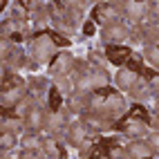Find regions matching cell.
<instances>
[{
    "instance_id": "1",
    "label": "cell",
    "mask_w": 159,
    "mask_h": 159,
    "mask_svg": "<svg viewBox=\"0 0 159 159\" xmlns=\"http://www.w3.org/2000/svg\"><path fill=\"white\" fill-rule=\"evenodd\" d=\"M29 56H31V61H36L38 65L54 61V56H56V43L49 38L47 31H36V34H34L31 45H29Z\"/></svg>"
},
{
    "instance_id": "2",
    "label": "cell",
    "mask_w": 159,
    "mask_h": 159,
    "mask_svg": "<svg viewBox=\"0 0 159 159\" xmlns=\"http://www.w3.org/2000/svg\"><path fill=\"white\" fill-rule=\"evenodd\" d=\"M114 130L125 134L128 139H146L148 137V123L141 119H134V116H125V119L114 123Z\"/></svg>"
},
{
    "instance_id": "3",
    "label": "cell",
    "mask_w": 159,
    "mask_h": 159,
    "mask_svg": "<svg viewBox=\"0 0 159 159\" xmlns=\"http://www.w3.org/2000/svg\"><path fill=\"white\" fill-rule=\"evenodd\" d=\"M92 18L97 20V23H101L103 27H108V25H116V23H121V9L112 5V2H99L97 7L92 9Z\"/></svg>"
},
{
    "instance_id": "4",
    "label": "cell",
    "mask_w": 159,
    "mask_h": 159,
    "mask_svg": "<svg viewBox=\"0 0 159 159\" xmlns=\"http://www.w3.org/2000/svg\"><path fill=\"white\" fill-rule=\"evenodd\" d=\"M65 134H67L70 146L81 148V146H90V143H88V137L92 134V130L83 123V119H76V121H70V123H67Z\"/></svg>"
},
{
    "instance_id": "5",
    "label": "cell",
    "mask_w": 159,
    "mask_h": 159,
    "mask_svg": "<svg viewBox=\"0 0 159 159\" xmlns=\"http://www.w3.org/2000/svg\"><path fill=\"white\" fill-rule=\"evenodd\" d=\"M45 128L52 137H56V134H63L67 130V114L61 110H49L47 112V123H45Z\"/></svg>"
},
{
    "instance_id": "6",
    "label": "cell",
    "mask_w": 159,
    "mask_h": 159,
    "mask_svg": "<svg viewBox=\"0 0 159 159\" xmlns=\"http://www.w3.org/2000/svg\"><path fill=\"white\" fill-rule=\"evenodd\" d=\"M45 123H47V112L34 101V105L29 108V112H27V116H25V125H27V130L38 132V130H43V128H45Z\"/></svg>"
},
{
    "instance_id": "7",
    "label": "cell",
    "mask_w": 159,
    "mask_h": 159,
    "mask_svg": "<svg viewBox=\"0 0 159 159\" xmlns=\"http://www.w3.org/2000/svg\"><path fill=\"white\" fill-rule=\"evenodd\" d=\"M132 38L130 36V29L125 27L123 23H116V25H108L103 27V40L108 45H116V43H123V40Z\"/></svg>"
},
{
    "instance_id": "8",
    "label": "cell",
    "mask_w": 159,
    "mask_h": 159,
    "mask_svg": "<svg viewBox=\"0 0 159 159\" xmlns=\"http://www.w3.org/2000/svg\"><path fill=\"white\" fill-rule=\"evenodd\" d=\"M27 97V88H25V83L23 85H14V88H7L2 90V97H0V103H2V108L5 110H11L16 103H20Z\"/></svg>"
},
{
    "instance_id": "9",
    "label": "cell",
    "mask_w": 159,
    "mask_h": 159,
    "mask_svg": "<svg viewBox=\"0 0 159 159\" xmlns=\"http://www.w3.org/2000/svg\"><path fill=\"white\" fill-rule=\"evenodd\" d=\"M74 67H76V61H74L70 54H65V52H63V54H56L54 56V61L49 63V72L54 74H70V72H74Z\"/></svg>"
},
{
    "instance_id": "10",
    "label": "cell",
    "mask_w": 159,
    "mask_h": 159,
    "mask_svg": "<svg viewBox=\"0 0 159 159\" xmlns=\"http://www.w3.org/2000/svg\"><path fill=\"white\" fill-rule=\"evenodd\" d=\"M128 148V157L132 159H146V157H155L150 143H148V139H130V143L125 146Z\"/></svg>"
},
{
    "instance_id": "11",
    "label": "cell",
    "mask_w": 159,
    "mask_h": 159,
    "mask_svg": "<svg viewBox=\"0 0 159 159\" xmlns=\"http://www.w3.org/2000/svg\"><path fill=\"white\" fill-rule=\"evenodd\" d=\"M139 79H141V74H137L134 70L125 67V65L116 72V85H119V90H132Z\"/></svg>"
},
{
    "instance_id": "12",
    "label": "cell",
    "mask_w": 159,
    "mask_h": 159,
    "mask_svg": "<svg viewBox=\"0 0 159 159\" xmlns=\"http://www.w3.org/2000/svg\"><path fill=\"white\" fill-rule=\"evenodd\" d=\"M121 7H123L125 18H130L132 23H141V20L146 18V5H143V2H137V0H125Z\"/></svg>"
},
{
    "instance_id": "13",
    "label": "cell",
    "mask_w": 159,
    "mask_h": 159,
    "mask_svg": "<svg viewBox=\"0 0 159 159\" xmlns=\"http://www.w3.org/2000/svg\"><path fill=\"white\" fill-rule=\"evenodd\" d=\"M130 54L132 52L128 49V47H123V45H108V61L110 63H114V65H123L125 61L130 58Z\"/></svg>"
},
{
    "instance_id": "14",
    "label": "cell",
    "mask_w": 159,
    "mask_h": 159,
    "mask_svg": "<svg viewBox=\"0 0 159 159\" xmlns=\"http://www.w3.org/2000/svg\"><path fill=\"white\" fill-rule=\"evenodd\" d=\"M54 88L61 92V94H72L74 90H76V83H74L72 79H70V74H56L54 76Z\"/></svg>"
},
{
    "instance_id": "15",
    "label": "cell",
    "mask_w": 159,
    "mask_h": 159,
    "mask_svg": "<svg viewBox=\"0 0 159 159\" xmlns=\"http://www.w3.org/2000/svg\"><path fill=\"white\" fill-rule=\"evenodd\" d=\"M43 152H45V157H52V159H58V157H65L67 155L65 148H61V143L56 139H52V137L47 141H43Z\"/></svg>"
},
{
    "instance_id": "16",
    "label": "cell",
    "mask_w": 159,
    "mask_h": 159,
    "mask_svg": "<svg viewBox=\"0 0 159 159\" xmlns=\"http://www.w3.org/2000/svg\"><path fill=\"white\" fill-rule=\"evenodd\" d=\"M20 146H23V150H36V152H43V141L36 137L34 130H29L25 137H23V141H20ZM45 155V152H43Z\"/></svg>"
},
{
    "instance_id": "17",
    "label": "cell",
    "mask_w": 159,
    "mask_h": 159,
    "mask_svg": "<svg viewBox=\"0 0 159 159\" xmlns=\"http://www.w3.org/2000/svg\"><path fill=\"white\" fill-rule=\"evenodd\" d=\"M29 88H31L29 92L34 94V99H36V97H40L45 90H49V81H47L45 76H31V79H29Z\"/></svg>"
},
{
    "instance_id": "18",
    "label": "cell",
    "mask_w": 159,
    "mask_h": 159,
    "mask_svg": "<svg viewBox=\"0 0 159 159\" xmlns=\"http://www.w3.org/2000/svg\"><path fill=\"white\" fill-rule=\"evenodd\" d=\"M47 108H49V110H61V108H63V94H61L54 85L47 90Z\"/></svg>"
},
{
    "instance_id": "19",
    "label": "cell",
    "mask_w": 159,
    "mask_h": 159,
    "mask_svg": "<svg viewBox=\"0 0 159 159\" xmlns=\"http://www.w3.org/2000/svg\"><path fill=\"white\" fill-rule=\"evenodd\" d=\"M16 141H18L16 132H11V130H2V134H0V148H2V152H7L9 148H14Z\"/></svg>"
},
{
    "instance_id": "20",
    "label": "cell",
    "mask_w": 159,
    "mask_h": 159,
    "mask_svg": "<svg viewBox=\"0 0 159 159\" xmlns=\"http://www.w3.org/2000/svg\"><path fill=\"white\" fill-rule=\"evenodd\" d=\"M128 116H134V119H141V121H146L148 125H150V116H148V110L143 108L141 103H134L132 108H130V112H128Z\"/></svg>"
},
{
    "instance_id": "21",
    "label": "cell",
    "mask_w": 159,
    "mask_h": 159,
    "mask_svg": "<svg viewBox=\"0 0 159 159\" xmlns=\"http://www.w3.org/2000/svg\"><path fill=\"white\" fill-rule=\"evenodd\" d=\"M11 18H14V20H27V18H29V9L20 2V0L11 7Z\"/></svg>"
},
{
    "instance_id": "22",
    "label": "cell",
    "mask_w": 159,
    "mask_h": 159,
    "mask_svg": "<svg viewBox=\"0 0 159 159\" xmlns=\"http://www.w3.org/2000/svg\"><path fill=\"white\" fill-rule=\"evenodd\" d=\"M146 58L159 70V45H148L146 47Z\"/></svg>"
},
{
    "instance_id": "23",
    "label": "cell",
    "mask_w": 159,
    "mask_h": 159,
    "mask_svg": "<svg viewBox=\"0 0 159 159\" xmlns=\"http://www.w3.org/2000/svg\"><path fill=\"white\" fill-rule=\"evenodd\" d=\"M47 34H49V38L56 43V47H67V45H70V38H65L63 34H58V31H47Z\"/></svg>"
},
{
    "instance_id": "24",
    "label": "cell",
    "mask_w": 159,
    "mask_h": 159,
    "mask_svg": "<svg viewBox=\"0 0 159 159\" xmlns=\"http://www.w3.org/2000/svg\"><path fill=\"white\" fill-rule=\"evenodd\" d=\"M146 139H148V143H150L155 157H159V132H150V134L146 137Z\"/></svg>"
},
{
    "instance_id": "25",
    "label": "cell",
    "mask_w": 159,
    "mask_h": 159,
    "mask_svg": "<svg viewBox=\"0 0 159 159\" xmlns=\"http://www.w3.org/2000/svg\"><path fill=\"white\" fill-rule=\"evenodd\" d=\"M94 23H97L94 18H88V20H85V25H83V34H85V36H92V34H94V29H97V25H94Z\"/></svg>"
},
{
    "instance_id": "26",
    "label": "cell",
    "mask_w": 159,
    "mask_h": 159,
    "mask_svg": "<svg viewBox=\"0 0 159 159\" xmlns=\"http://www.w3.org/2000/svg\"><path fill=\"white\" fill-rule=\"evenodd\" d=\"M20 2H23V5L29 9V11H34L36 7H40V2H38V0H20Z\"/></svg>"
},
{
    "instance_id": "27",
    "label": "cell",
    "mask_w": 159,
    "mask_h": 159,
    "mask_svg": "<svg viewBox=\"0 0 159 159\" xmlns=\"http://www.w3.org/2000/svg\"><path fill=\"white\" fill-rule=\"evenodd\" d=\"M108 2H112V5H123L125 0H108Z\"/></svg>"
},
{
    "instance_id": "28",
    "label": "cell",
    "mask_w": 159,
    "mask_h": 159,
    "mask_svg": "<svg viewBox=\"0 0 159 159\" xmlns=\"http://www.w3.org/2000/svg\"><path fill=\"white\" fill-rule=\"evenodd\" d=\"M0 2H2V7H5V5H7V2H9V0H0Z\"/></svg>"
},
{
    "instance_id": "29",
    "label": "cell",
    "mask_w": 159,
    "mask_h": 159,
    "mask_svg": "<svg viewBox=\"0 0 159 159\" xmlns=\"http://www.w3.org/2000/svg\"><path fill=\"white\" fill-rule=\"evenodd\" d=\"M137 2H146V0H137Z\"/></svg>"
}]
</instances>
